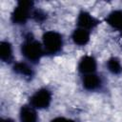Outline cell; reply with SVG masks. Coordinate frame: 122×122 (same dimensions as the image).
<instances>
[{
  "mask_svg": "<svg viewBox=\"0 0 122 122\" xmlns=\"http://www.w3.org/2000/svg\"><path fill=\"white\" fill-rule=\"evenodd\" d=\"M21 52L27 60L32 63H37L45 53L43 46L40 42L34 39L31 33L26 35L24 42L21 45Z\"/></svg>",
  "mask_w": 122,
  "mask_h": 122,
  "instance_id": "1",
  "label": "cell"
},
{
  "mask_svg": "<svg viewBox=\"0 0 122 122\" xmlns=\"http://www.w3.org/2000/svg\"><path fill=\"white\" fill-rule=\"evenodd\" d=\"M43 48L48 55H53L61 51L63 48V37L54 30L47 31L43 34Z\"/></svg>",
  "mask_w": 122,
  "mask_h": 122,
  "instance_id": "2",
  "label": "cell"
},
{
  "mask_svg": "<svg viewBox=\"0 0 122 122\" xmlns=\"http://www.w3.org/2000/svg\"><path fill=\"white\" fill-rule=\"evenodd\" d=\"M33 10V3L31 1H19L11 13V22L17 25L25 24L32 17Z\"/></svg>",
  "mask_w": 122,
  "mask_h": 122,
  "instance_id": "3",
  "label": "cell"
},
{
  "mask_svg": "<svg viewBox=\"0 0 122 122\" xmlns=\"http://www.w3.org/2000/svg\"><path fill=\"white\" fill-rule=\"evenodd\" d=\"M51 102V93L48 89H40L30 97V104L34 109H46Z\"/></svg>",
  "mask_w": 122,
  "mask_h": 122,
  "instance_id": "4",
  "label": "cell"
},
{
  "mask_svg": "<svg viewBox=\"0 0 122 122\" xmlns=\"http://www.w3.org/2000/svg\"><path fill=\"white\" fill-rule=\"evenodd\" d=\"M102 78L100 75L96 74L95 72L83 75L82 77V85L83 88L87 91H97L102 87Z\"/></svg>",
  "mask_w": 122,
  "mask_h": 122,
  "instance_id": "5",
  "label": "cell"
},
{
  "mask_svg": "<svg viewBox=\"0 0 122 122\" xmlns=\"http://www.w3.org/2000/svg\"><path fill=\"white\" fill-rule=\"evenodd\" d=\"M100 22L94 18L92 15H91L89 12L82 10L77 17V26L78 28L87 30H91L92 29H94Z\"/></svg>",
  "mask_w": 122,
  "mask_h": 122,
  "instance_id": "6",
  "label": "cell"
},
{
  "mask_svg": "<svg viewBox=\"0 0 122 122\" xmlns=\"http://www.w3.org/2000/svg\"><path fill=\"white\" fill-rule=\"evenodd\" d=\"M96 67H97V64H96V60L94 59V57L91 55H86L82 57L80 60L78 64V71L81 74L86 75V74L95 72Z\"/></svg>",
  "mask_w": 122,
  "mask_h": 122,
  "instance_id": "7",
  "label": "cell"
},
{
  "mask_svg": "<svg viewBox=\"0 0 122 122\" xmlns=\"http://www.w3.org/2000/svg\"><path fill=\"white\" fill-rule=\"evenodd\" d=\"M20 122H37L38 115L33 107L24 105L22 106L19 113Z\"/></svg>",
  "mask_w": 122,
  "mask_h": 122,
  "instance_id": "8",
  "label": "cell"
},
{
  "mask_svg": "<svg viewBox=\"0 0 122 122\" xmlns=\"http://www.w3.org/2000/svg\"><path fill=\"white\" fill-rule=\"evenodd\" d=\"M71 38L74 44L78 46H84L90 41V31L81 28H77L73 30Z\"/></svg>",
  "mask_w": 122,
  "mask_h": 122,
  "instance_id": "9",
  "label": "cell"
},
{
  "mask_svg": "<svg viewBox=\"0 0 122 122\" xmlns=\"http://www.w3.org/2000/svg\"><path fill=\"white\" fill-rule=\"evenodd\" d=\"M106 21L112 28L119 30L122 33V10H121L112 11L107 16Z\"/></svg>",
  "mask_w": 122,
  "mask_h": 122,
  "instance_id": "10",
  "label": "cell"
},
{
  "mask_svg": "<svg viewBox=\"0 0 122 122\" xmlns=\"http://www.w3.org/2000/svg\"><path fill=\"white\" fill-rule=\"evenodd\" d=\"M13 71L19 75L24 76L25 78L30 79L34 75V71L30 66H29L25 62H18L15 63L13 66Z\"/></svg>",
  "mask_w": 122,
  "mask_h": 122,
  "instance_id": "11",
  "label": "cell"
},
{
  "mask_svg": "<svg viewBox=\"0 0 122 122\" xmlns=\"http://www.w3.org/2000/svg\"><path fill=\"white\" fill-rule=\"evenodd\" d=\"M0 58L6 63H10L12 60V49L8 41H2L0 43Z\"/></svg>",
  "mask_w": 122,
  "mask_h": 122,
  "instance_id": "12",
  "label": "cell"
},
{
  "mask_svg": "<svg viewBox=\"0 0 122 122\" xmlns=\"http://www.w3.org/2000/svg\"><path fill=\"white\" fill-rule=\"evenodd\" d=\"M107 68L112 74H119L122 72V65L117 57H112L107 61Z\"/></svg>",
  "mask_w": 122,
  "mask_h": 122,
  "instance_id": "13",
  "label": "cell"
},
{
  "mask_svg": "<svg viewBox=\"0 0 122 122\" xmlns=\"http://www.w3.org/2000/svg\"><path fill=\"white\" fill-rule=\"evenodd\" d=\"M32 18L37 22H43L47 18V14L41 10H34L32 12Z\"/></svg>",
  "mask_w": 122,
  "mask_h": 122,
  "instance_id": "14",
  "label": "cell"
},
{
  "mask_svg": "<svg viewBox=\"0 0 122 122\" xmlns=\"http://www.w3.org/2000/svg\"><path fill=\"white\" fill-rule=\"evenodd\" d=\"M51 122H75V121L74 120H71V119L65 118V117H56V118L52 119Z\"/></svg>",
  "mask_w": 122,
  "mask_h": 122,
  "instance_id": "15",
  "label": "cell"
},
{
  "mask_svg": "<svg viewBox=\"0 0 122 122\" xmlns=\"http://www.w3.org/2000/svg\"><path fill=\"white\" fill-rule=\"evenodd\" d=\"M1 122H13V121L11 119H10V118H7V119H2Z\"/></svg>",
  "mask_w": 122,
  "mask_h": 122,
  "instance_id": "16",
  "label": "cell"
},
{
  "mask_svg": "<svg viewBox=\"0 0 122 122\" xmlns=\"http://www.w3.org/2000/svg\"><path fill=\"white\" fill-rule=\"evenodd\" d=\"M121 35H122V33H121Z\"/></svg>",
  "mask_w": 122,
  "mask_h": 122,
  "instance_id": "17",
  "label": "cell"
}]
</instances>
